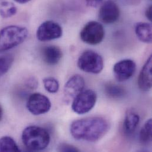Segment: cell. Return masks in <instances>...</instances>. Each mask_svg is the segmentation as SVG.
<instances>
[{"label":"cell","mask_w":152,"mask_h":152,"mask_svg":"<svg viewBox=\"0 0 152 152\" xmlns=\"http://www.w3.org/2000/svg\"><path fill=\"white\" fill-rule=\"evenodd\" d=\"M108 121L101 117H94L74 121L70 132L76 140L95 142L101 139L108 131Z\"/></svg>","instance_id":"obj_1"},{"label":"cell","mask_w":152,"mask_h":152,"mask_svg":"<svg viewBox=\"0 0 152 152\" xmlns=\"http://www.w3.org/2000/svg\"><path fill=\"white\" fill-rule=\"evenodd\" d=\"M21 138L24 145L32 151H40L45 149L50 141L48 132L36 126L26 127L22 133Z\"/></svg>","instance_id":"obj_2"},{"label":"cell","mask_w":152,"mask_h":152,"mask_svg":"<svg viewBox=\"0 0 152 152\" xmlns=\"http://www.w3.org/2000/svg\"><path fill=\"white\" fill-rule=\"evenodd\" d=\"M28 36L26 27L9 26L0 30V53L11 49L21 44Z\"/></svg>","instance_id":"obj_3"},{"label":"cell","mask_w":152,"mask_h":152,"mask_svg":"<svg viewBox=\"0 0 152 152\" xmlns=\"http://www.w3.org/2000/svg\"><path fill=\"white\" fill-rule=\"evenodd\" d=\"M77 66L83 72L98 74L103 69L104 61L101 56L98 53L88 50L83 52L79 56Z\"/></svg>","instance_id":"obj_4"},{"label":"cell","mask_w":152,"mask_h":152,"mask_svg":"<svg viewBox=\"0 0 152 152\" xmlns=\"http://www.w3.org/2000/svg\"><path fill=\"white\" fill-rule=\"evenodd\" d=\"M96 99V94L93 90H83L73 99L72 108L78 114H86L94 108Z\"/></svg>","instance_id":"obj_5"},{"label":"cell","mask_w":152,"mask_h":152,"mask_svg":"<svg viewBox=\"0 0 152 152\" xmlns=\"http://www.w3.org/2000/svg\"><path fill=\"white\" fill-rule=\"evenodd\" d=\"M105 36V30L101 24L97 21H91L88 23L80 33L81 40L91 45L100 43Z\"/></svg>","instance_id":"obj_6"},{"label":"cell","mask_w":152,"mask_h":152,"mask_svg":"<svg viewBox=\"0 0 152 152\" xmlns=\"http://www.w3.org/2000/svg\"><path fill=\"white\" fill-rule=\"evenodd\" d=\"M26 107L32 114L39 115L48 113L50 110L52 104L49 98L45 95L34 93L28 98Z\"/></svg>","instance_id":"obj_7"},{"label":"cell","mask_w":152,"mask_h":152,"mask_svg":"<svg viewBox=\"0 0 152 152\" xmlns=\"http://www.w3.org/2000/svg\"><path fill=\"white\" fill-rule=\"evenodd\" d=\"M62 28L58 23L46 21L39 27L36 36L39 40L46 42L59 39L62 36Z\"/></svg>","instance_id":"obj_8"},{"label":"cell","mask_w":152,"mask_h":152,"mask_svg":"<svg viewBox=\"0 0 152 152\" xmlns=\"http://www.w3.org/2000/svg\"><path fill=\"white\" fill-rule=\"evenodd\" d=\"M85 85L83 77L80 75H75L71 77L66 83L64 89V101L69 103L81 92Z\"/></svg>","instance_id":"obj_9"},{"label":"cell","mask_w":152,"mask_h":152,"mask_svg":"<svg viewBox=\"0 0 152 152\" xmlns=\"http://www.w3.org/2000/svg\"><path fill=\"white\" fill-rule=\"evenodd\" d=\"M136 69L135 62L131 59H124L116 63L113 68L115 77L119 82L129 80L134 74Z\"/></svg>","instance_id":"obj_10"},{"label":"cell","mask_w":152,"mask_h":152,"mask_svg":"<svg viewBox=\"0 0 152 152\" xmlns=\"http://www.w3.org/2000/svg\"><path fill=\"white\" fill-rule=\"evenodd\" d=\"M120 15V9L117 4L111 0H108L101 7L98 17L101 22L108 24L116 22L119 18Z\"/></svg>","instance_id":"obj_11"},{"label":"cell","mask_w":152,"mask_h":152,"mask_svg":"<svg viewBox=\"0 0 152 152\" xmlns=\"http://www.w3.org/2000/svg\"><path fill=\"white\" fill-rule=\"evenodd\" d=\"M138 85L143 91H148L152 88V56L151 55L144 65L138 78Z\"/></svg>","instance_id":"obj_12"},{"label":"cell","mask_w":152,"mask_h":152,"mask_svg":"<svg viewBox=\"0 0 152 152\" xmlns=\"http://www.w3.org/2000/svg\"><path fill=\"white\" fill-rule=\"evenodd\" d=\"M43 59L49 65H55L62 58L61 49L56 46H48L42 50Z\"/></svg>","instance_id":"obj_13"},{"label":"cell","mask_w":152,"mask_h":152,"mask_svg":"<svg viewBox=\"0 0 152 152\" xmlns=\"http://www.w3.org/2000/svg\"><path fill=\"white\" fill-rule=\"evenodd\" d=\"M140 122L139 114L133 110L127 111L124 121V131L127 134H133L136 130Z\"/></svg>","instance_id":"obj_14"},{"label":"cell","mask_w":152,"mask_h":152,"mask_svg":"<svg viewBox=\"0 0 152 152\" xmlns=\"http://www.w3.org/2000/svg\"><path fill=\"white\" fill-rule=\"evenodd\" d=\"M135 33L138 39L144 43L152 42V26L147 23L140 22L135 26Z\"/></svg>","instance_id":"obj_15"},{"label":"cell","mask_w":152,"mask_h":152,"mask_svg":"<svg viewBox=\"0 0 152 152\" xmlns=\"http://www.w3.org/2000/svg\"><path fill=\"white\" fill-rule=\"evenodd\" d=\"M104 91L107 96L113 99H120L126 94V89L121 86L108 83L105 85Z\"/></svg>","instance_id":"obj_16"},{"label":"cell","mask_w":152,"mask_h":152,"mask_svg":"<svg viewBox=\"0 0 152 152\" xmlns=\"http://www.w3.org/2000/svg\"><path fill=\"white\" fill-rule=\"evenodd\" d=\"M20 152V149L12 138L4 136L0 138V152Z\"/></svg>","instance_id":"obj_17"},{"label":"cell","mask_w":152,"mask_h":152,"mask_svg":"<svg viewBox=\"0 0 152 152\" xmlns=\"http://www.w3.org/2000/svg\"><path fill=\"white\" fill-rule=\"evenodd\" d=\"M152 128V120L151 118H150L146 122L139 134V140L142 144L146 145L151 142Z\"/></svg>","instance_id":"obj_18"},{"label":"cell","mask_w":152,"mask_h":152,"mask_svg":"<svg viewBox=\"0 0 152 152\" xmlns=\"http://www.w3.org/2000/svg\"><path fill=\"white\" fill-rule=\"evenodd\" d=\"M17 11V7L12 2L3 1L0 3V15L4 18H8L14 15Z\"/></svg>","instance_id":"obj_19"},{"label":"cell","mask_w":152,"mask_h":152,"mask_svg":"<svg viewBox=\"0 0 152 152\" xmlns=\"http://www.w3.org/2000/svg\"><path fill=\"white\" fill-rule=\"evenodd\" d=\"M45 89L52 94L56 93L59 89V83L57 79L53 77H48L43 80Z\"/></svg>","instance_id":"obj_20"},{"label":"cell","mask_w":152,"mask_h":152,"mask_svg":"<svg viewBox=\"0 0 152 152\" xmlns=\"http://www.w3.org/2000/svg\"><path fill=\"white\" fill-rule=\"evenodd\" d=\"M14 58L11 55L0 56V76L6 74L12 66Z\"/></svg>","instance_id":"obj_21"},{"label":"cell","mask_w":152,"mask_h":152,"mask_svg":"<svg viewBox=\"0 0 152 152\" xmlns=\"http://www.w3.org/2000/svg\"><path fill=\"white\" fill-rule=\"evenodd\" d=\"M59 151L61 152H79V150L76 147L67 143L61 144L59 147Z\"/></svg>","instance_id":"obj_22"},{"label":"cell","mask_w":152,"mask_h":152,"mask_svg":"<svg viewBox=\"0 0 152 152\" xmlns=\"http://www.w3.org/2000/svg\"><path fill=\"white\" fill-rule=\"evenodd\" d=\"M88 6L92 8H96L101 5L104 0H85Z\"/></svg>","instance_id":"obj_23"},{"label":"cell","mask_w":152,"mask_h":152,"mask_svg":"<svg viewBox=\"0 0 152 152\" xmlns=\"http://www.w3.org/2000/svg\"><path fill=\"white\" fill-rule=\"evenodd\" d=\"M152 7L151 5L146 11V16L148 18V19L151 21H152Z\"/></svg>","instance_id":"obj_24"},{"label":"cell","mask_w":152,"mask_h":152,"mask_svg":"<svg viewBox=\"0 0 152 152\" xmlns=\"http://www.w3.org/2000/svg\"><path fill=\"white\" fill-rule=\"evenodd\" d=\"M14 1L20 4H25L29 2L30 0H14Z\"/></svg>","instance_id":"obj_25"},{"label":"cell","mask_w":152,"mask_h":152,"mask_svg":"<svg viewBox=\"0 0 152 152\" xmlns=\"http://www.w3.org/2000/svg\"><path fill=\"white\" fill-rule=\"evenodd\" d=\"M2 115H3V110H2V107L0 105V121L2 120Z\"/></svg>","instance_id":"obj_26"}]
</instances>
